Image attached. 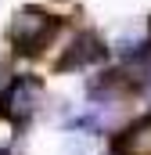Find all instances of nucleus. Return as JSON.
<instances>
[{
	"mask_svg": "<svg viewBox=\"0 0 151 155\" xmlns=\"http://www.w3.org/2000/svg\"><path fill=\"white\" fill-rule=\"evenodd\" d=\"M61 29V18H54L50 11L43 7H22L11 25H7V40L14 47V54H40L50 40L58 36Z\"/></svg>",
	"mask_w": 151,
	"mask_h": 155,
	"instance_id": "f257e3e1",
	"label": "nucleus"
},
{
	"mask_svg": "<svg viewBox=\"0 0 151 155\" xmlns=\"http://www.w3.org/2000/svg\"><path fill=\"white\" fill-rule=\"evenodd\" d=\"M40 101H43V79L40 76H14L4 87V94H0V116L14 130H22L36 116Z\"/></svg>",
	"mask_w": 151,
	"mask_h": 155,
	"instance_id": "f03ea898",
	"label": "nucleus"
},
{
	"mask_svg": "<svg viewBox=\"0 0 151 155\" xmlns=\"http://www.w3.org/2000/svg\"><path fill=\"white\" fill-rule=\"evenodd\" d=\"M108 54H112V47L97 36L94 29H86V33H79V36L61 51V58L54 61V72H79V69H90V65L104 61Z\"/></svg>",
	"mask_w": 151,
	"mask_h": 155,
	"instance_id": "7ed1b4c3",
	"label": "nucleus"
},
{
	"mask_svg": "<svg viewBox=\"0 0 151 155\" xmlns=\"http://www.w3.org/2000/svg\"><path fill=\"white\" fill-rule=\"evenodd\" d=\"M112 155H151V112L126 123L112 137Z\"/></svg>",
	"mask_w": 151,
	"mask_h": 155,
	"instance_id": "20e7f679",
	"label": "nucleus"
},
{
	"mask_svg": "<svg viewBox=\"0 0 151 155\" xmlns=\"http://www.w3.org/2000/svg\"><path fill=\"white\" fill-rule=\"evenodd\" d=\"M144 69H151V22H148V36H144V47H140V58H137Z\"/></svg>",
	"mask_w": 151,
	"mask_h": 155,
	"instance_id": "39448f33",
	"label": "nucleus"
},
{
	"mask_svg": "<svg viewBox=\"0 0 151 155\" xmlns=\"http://www.w3.org/2000/svg\"><path fill=\"white\" fill-rule=\"evenodd\" d=\"M0 155H11V148H0Z\"/></svg>",
	"mask_w": 151,
	"mask_h": 155,
	"instance_id": "423d86ee",
	"label": "nucleus"
},
{
	"mask_svg": "<svg viewBox=\"0 0 151 155\" xmlns=\"http://www.w3.org/2000/svg\"><path fill=\"white\" fill-rule=\"evenodd\" d=\"M108 155H112V152H108Z\"/></svg>",
	"mask_w": 151,
	"mask_h": 155,
	"instance_id": "0eeeda50",
	"label": "nucleus"
}]
</instances>
